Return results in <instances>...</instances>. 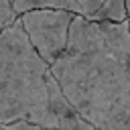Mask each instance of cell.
I'll list each match as a JSON object with an SVG mask.
<instances>
[{
  "mask_svg": "<svg viewBox=\"0 0 130 130\" xmlns=\"http://www.w3.org/2000/svg\"><path fill=\"white\" fill-rule=\"evenodd\" d=\"M49 71L51 67L30 45L20 18L0 32V126L24 120L59 130L49 106Z\"/></svg>",
  "mask_w": 130,
  "mask_h": 130,
  "instance_id": "cell-2",
  "label": "cell"
},
{
  "mask_svg": "<svg viewBox=\"0 0 130 130\" xmlns=\"http://www.w3.org/2000/svg\"><path fill=\"white\" fill-rule=\"evenodd\" d=\"M2 130H57V128H45V126H39V124H32V122H14V124H6V126H0Z\"/></svg>",
  "mask_w": 130,
  "mask_h": 130,
  "instance_id": "cell-8",
  "label": "cell"
},
{
  "mask_svg": "<svg viewBox=\"0 0 130 130\" xmlns=\"http://www.w3.org/2000/svg\"><path fill=\"white\" fill-rule=\"evenodd\" d=\"M126 2V10H128V18H130V0H124Z\"/></svg>",
  "mask_w": 130,
  "mask_h": 130,
  "instance_id": "cell-10",
  "label": "cell"
},
{
  "mask_svg": "<svg viewBox=\"0 0 130 130\" xmlns=\"http://www.w3.org/2000/svg\"><path fill=\"white\" fill-rule=\"evenodd\" d=\"M71 106L98 130H130V18L75 14L63 55L51 65Z\"/></svg>",
  "mask_w": 130,
  "mask_h": 130,
  "instance_id": "cell-1",
  "label": "cell"
},
{
  "mask_svg": "<svg viewBox=\"0 0 130 130\" xmlns=\"http://www.w3.org/2000/svg\"><path fill=\"white\" fill-rule=\"evenodd\" d=\"M14 12L20 16L24 12H30V10H45V8H51V10H69L73 14H81L83 16V10L79 6L77 0H10Z\"/></svg>",
  "mask_w": 130,
  "mask_h": 130,
  "instance_id": "cell-5",
  "label": "cell"
},
{
  "mask_svg": "<svg viewBox=\"0 0 130 130\" xmlns=\"http://www.w3.org/2000/svg\"><path fill=\"white\" fill-rule=\"evenodd\" d=\"M79 2V6H81V10H83V16L87 18V16H91L106 0H77Z\"/></svg>",
  "mask_w": 130,
  "mask_h": 130,
  "instance_id": "cell-9",
  "label": "cell"
},
{
  "mask_svg": "<svg viewBox=\"0 0 130 130\" xmlns=\"http://www.w3.org/2000/svg\"><path fill=\"white\" fill-rule=\"evenodd\" d=\"M89 20L95 22H126L128 20V10H126V2L124 0H106L91 16H87Z\"/></svg>",
  "mask_w": 130,
  "mask_h": 130,
  "instance_id": "cell-6",
  "label": "cell"
},
{
  "mask_svg": "<svg viewBox=\"0 0 130 130\" xmlns=\"http://www.w3.org/2000/svg\"><path fill=\"white\" fill-rule=\"evenodd\" d=\"M22 22V28L39 53V57L51 67L65 51L69 41L71 22L75 18L69 10H30L18 16Z\"/></svg>",
  "mask_w": 130,
  "mask_h": 130,
  "instance_id": "cell-3",
  "label": "cell"
},
{
  "mask_svg": "<svg viewBox=\"0 0 130 130\" xmlns=\"http://www.w3.org/2000/svg\"><path fill=\"white\" fill-rule=\"evenodd\" d=\"M16 18H18V14L14 12L10 0H0V32H2L6 26H10Z\"/></svg>",
  "mask_w": 130,
  "mask_h": 130,
  "instance_id": "cell-7",
  "label": "cell"
},
{
  "mask_svg": "<svg viewBox=\"0 0 130 130\" xmlns=\"http://www.w3.org/2000/svg\"><path fill=\"white\" fill-rule=\"evenodd\" d=\"M47 89H49V106H51L53 116L57 118L59 130H98L71 106V102L65 98L61 85L57 83L51 71L47 75Z\"/></svg>",
  "mask_w": 130,
  "mask_h": 130,
  "instance_id": "cell-4",
  "label": "cell"
},
{
  "mask_svg": "<svg viewBox=\"0 0 130 130\" xmlns=\"http://www.w3.org/2000/svg\"><path fill=\"white\" fill-rule=\"evenodd\" d=\"M0 130H2V128H0Z\"/></svg>",
  "mask_w": 130,
  "mask_h": 130,
  "instance_id": "cell-11",
  "label": "cell"
}]
</instances>
